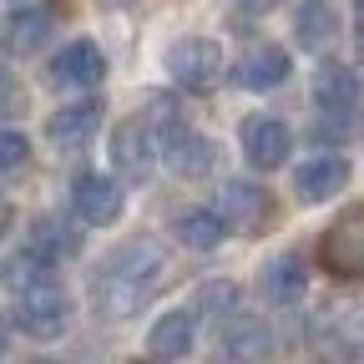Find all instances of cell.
Instances as JSON below:
<instances>
[{"label": "cell", "instance_id": "d4e9b609", "mask_svg": "<svg viewBox=\"0 0 364 364\" xmlns=\"http://www.w3.org/2000/svg\"><path fill=\"white\" fill-rule=\"evenodd\" d=\"M11 112H21V91H16V81L6 76V66H0V117H11Z\"/></svg>", "mask_w": 364, "mask_h": 364}, {"label": "cell", "instance_id": "9c48e42d", "mask_svg": "<svg viewBox=\"0 0 364 364\" xmlns=\"http://www.w3.org/2000/svg\"><path fill=\"white\" fill-rule=\"evenodd\" d=\"M127 208V193H122V182L107 177V172H76L71 182V213L91 228H112Z\"/></svg>", "mask_w": 364, "mask_h": 364}, {"label": "cell", "instance_id": "6da1fadb", "mask_svg": "<svg viewBox=\"0 0 364 364\" xmlns=\"http://www.w3.org/2000/svg\"><path fill=\"white\" fill-rule=\"evenodd\" d=\"M162 279H167V248L157 238H132L112 248L107 263L91 273V304L102 318H132Z\"/></svg>", "mask_w": 364, "mask_h": 364}, {"label": "cell", "instance_id": "52a82bcc", "mask_svg": "<svg viewBox=\"0 0 364 364\" xmlns=\"http://www.w3.org/2000/svg\"><path fill=\"white\" fill-rule=\"evenodd\" d=\"M162 162H167V172L182 177V182H203V177H213V167H218V147H213V136H203L198 127L172 122V127L162 132Z\"/></svg>", "mask_w": 364, "mask_h": 364}, {"label": "cell", "instance_id": "e0dca14e", "mask_svg": "<svg viewBox=\"0 0 364 364\" xmlns=\"http://www.w3.org/2000/svg\"><path fill=\"white\" fill-rule=\"evenodd\" d=\"M314 102L329 122H349L354 107H359V76L349 66H324L314 76Z\"/></svg>", "mask_w": 364, "mask_h": 364}, {"label": "cell", "instance_id": "8fae6325", "mask_svg": "<svg viewBox=\"0 0 364 364\" xmlns=\"http://www.w3.org/2000/svg\"><path fill=\"white\" fill-rule=\"evenodd\" d=\"M102 122H107V107L97 97L66 102V107H56L51 117H46V136H51V147H61V152H81L91 136L102 132Z\"/></svg>", "mask_w": 364, "mask_h": 364}, {"label": "cell", "instance_id": "7402d4cb", "mask_svg": "<svg viewBox=\"0 0 364 364\" xmlns=\"http://www.w3.org/2000/svg\"><path fill=\"white\" fill-rule=\"evenodd\" d=\"M56 263L51 258H41L31 243H21L6 263H0V284H6L11 294H21V289H31V284H46V273H51Z\"/></svg>", "mask_w": 364, "mask_h": 364}, {"label": "cell", "instance_id": "4316f807", "mask_svg": "<svg viewBox=\"0 0 364 364\" xmlns=\"http://www.w3.org/2000/svg\"><path fill=\"white\" fill-rule=\"evenodd\" d=\"M268 6H279V0H243V11H268Z\"/></svg>", "mask_w": 364, "mask_h": 364}, {"label": "cell", "instance_id": "30bf717a", "mask_svg": "<svg viewBox=\"0 0 364 364\" xmlns=\"http://www.w3.org/2000/svg\"><path fill=\"white\" fill-rule=\"evenodd\" d=\"M46 76H51V86H76V91H91L107 81V56L97 41H66L61 51L51 56V66H46Z\"/></svg>", "mask_w": 364, "mask_h": 364}, {"label": "cell", "instance_id": "5bb4252c", "mask_svg": "<svg viewBox=\"0 0 364 364\" xmlns=\"http://www.w3.org/2000/svg\"><path fill=\"white\" fill-rule=\"evenodd\" d=\"M51 41V11L46 6H16L0 21V51L6 56H36Z\"/></svg>", "mask_w": 364, "mask_h": 364}, {"label": "cell", "instance_id": "ba28073f", "mask_svg": "<svg viewBox=\"0 0 364 364\" xmlns=\"http://www.w3.org/2000/svg\"><path fill=\"white\" fill-rule=\"evenodd\" d=\"M318 263H324L334 279H364V208L344 213L334 228H324V238H318Z\"/></svg>", "mask_w": 364, "mask_h": 364}, {"label": "cell", "instance_id": "7c38bea8", "mask_svg": "<svg viewBox=\"0 0 364 364\" xmlns=\"http://www.w3.org/2000/svg\"><path fill=\"white\" fill-rule=\"evenodd\" d=\"M344 188H349V162L334 157V152H318V157H309V162L294 167V198L309 203V208L339 198Z\"/></svg>", "mask_w": 364, "mask_h": 364}, {"label": "cell", "instance_id": "2e32d148", "mask_svg": "<svg viewBox=\"0 0 364 364\" xmlns=\"http://www.w3.org/2000/svg\"><path fill=\"white\" fill-rule=\"evenodd\" d=\"M289 71H294V56L284 46H253V51L233 66V81L243 91H268V86H284Z\"/></svg>", "mask_w": 364, "mask_h": 364}, {"label": "cell", "instance_id": "9a60e30c", "mask_svg": "<svg viewBox=\"0 0 364 364\" xmlns=\"http://www.w3.org/2000/svg\"><path fill=\"white\" fill-rule=\"evenodd\" d=\"M193 334H198V309H167L147 329V354L152 359H188L193 354Z\"/></svg>", "mask_w": 364, "mask_h": 364}, {"label": "cell", "instance_id": "44dd1931", "mask_svg": "<svg viewBox=\"0 0 364 364\" xmlns=\"http://www.w3.org/2000/svg\"><path fill=\"white\" fill-rule=\"evenodd\" d=\"M218 354L223 359H263V354H273V334L263 318H233V324H223Z\"/></svg>", "mask_w": 364, "mask_h": 364}, {"label": "cell", "instance_id": "ac0fdd59", "mask_svg": "<svg viewBox=\"0 0 364 364\" xmlns=\"http://www.w3.org/2000/svg\"><path fill=\"white\" fill-rule=\"evenodd\" d=\"M172 233H177V243H188L198 253H213L228 233H233V228H228V218L218 208H182L172 218Z\"/></svg>", "mask_w": 364, "mask_h": 364}, {"label": "cell", "instance_id": "cb8c5ba5", "mask_svg": "<svg viewBox=\"0 0 364 364\" xmlns=\"http://www.w3.org/2000/svg\"><path fill=\"white\" fill-rule=\"evenodd\" d=\"M31 157V136L16 132V127H0V172H11Z\"/></svg>", "mask_w": 364, "mask_h": 364}, {"label": "cell", "instance_id": "4fadbf2b", "mask_svg": "<svg viewBox=\"0 0 364 364\" xmlns=\"http://www.w3.org/2000/svg\"><path fill=\"white\" fill-rule=\"evenodd\" d=\"M258 294L273 304V309H289L309 294V258L304 253H279L258 268Z\"/></svg>", "mask_w": 364, "mask_h": 364}, {"label": "cell", "instance_id": "d6986e66", "mask_svg": "<svg viewBox=\"0 0 364 364\" xmlns=\"http://www.w3.org/2000/svg\"><path fill=\"white\" fill-rule=\"evenodd\" d=\"M26 243L41 253V258H51V263H71L81 253V228H71L66 218H36L26 228Z\"/></svg>", "mask_w": 364, "mask_h": 364}, {"label": "cell", "instance_id": "8992f818", "mask_svg": "<svg viewBox=\"0 0 364 364\" xmlns=\"http://www.w3.org/2000/svg\"><path fill=\"white\" fill-rule=\"evenodd\" d=\"M238 142H243V157L253 172H279L294 152V132L284 117H268V112H253L238 122Z\"/></svg>", "mask_w": 364, "mask_h": 364}, {"label": "cell", "instance_id": "277c9868", "mask_svg": "<svg viewBox=\"0 0 364 364\" xmlns=\"http://www.w3.org/2000/svg\"><path fill=\"white\" fill-rule=\"evenodd\" d=\"M107 152H112V172H117V177L147 182L152 167H157V127H152V117L142 112V117L117 122L112 136H107Z\"/></svg>", "mask_w": 364, "mask_h": 364}, {"label": "cell", "instance_id": "7a4b0ae2", "mask_svg": "<svg viewBox=\"0 0 364 364\" xmlns=\"http://www.w3.org/2000/svg\"><path fill=\"white\" fill-rule=\"evenodd\" d=\"M167 76L182 86V91H213L218 81H223V71H228V56H223V46L213 41V36H177L172 46H167Z\"/></svg>", "mask_w": 364, "mask_h": 364}, {"label": "cell", "instance_id": "ffe728a7", "mask_svg": "<svg viewBox=\"0 0 364 364\" xmlns=\"http://www.w3.org/2000/svg\"><path fill=\"white\" fill-rule=\"evenodd\" d=\"M339 36V16L329 0H299V11H294V41L309 46V51H324V46H334Z\"/></svg>", "mask_w": 364, "mask_h": 364}, {"label": "cell", "instance_id": "603a6c76", "mask_svg": "<svg viewBox=\"0 0 364 364\" xmlns=\"http://www.w3.org/2000/svg\"><path fill=\"white\" fill-rule=\"evenodd\" d=\"M193 309L208 314V318L233 314V309H238V284H233V279H203V284L193 289Z\"/></svg>", "mask_w": 364, "mask_h": 364}, {"label": "cell", "instance_id": "5b68a950", "mask_svg": "<svg viewBox=\"0 0 364 364\" xmlns=\"http://www.w3.org/2000/svg\"><path fill=\"white\" fill-rule=\"evenodd\" d=\"M71 324V294L61 289V284H31V289H21L16 294V329L26 334V339H56L61 329Z\"/></svg>", "mask_w": 364, "mask_h": 364}, {"label": "cell", "instance_id": "83f0119b", "mask_svg": "<svg viewBox=\"0 0 364 364\" xmlns=\"http://www.w3.org/2000/svg\"><path fill=\"white\" fill-rule=\"evenodd\" d=\"M354 26H359V36H364V0H354Z\"/></svg>", "mask_w": 364, "mask_h": 364}, {"label": "cell", "instance_id": "484cf974", "mask_svg": "<svg viewBox=\"0 0 364 364\" xmlns=\"http://www.w3.org/2000/svg\"><path fill=\"white\" fill-rule=\"evenodd\" d=\"M11 218H16V213H11V203H0V238L11 233Z\"/></svg>", "mask_w": 364, "mask_h": 364}, {"label": "cell", "instance_id": "3957f363", "mask_svg": "<svg viewBox=\"0 0 364 364\" xmlns=\"http://www.w3.org/2000/svg\"><path fill=\"white\" fill-rule=\"evenodd\" d=\"M218 213L228 218V228L243 238L263 233V228L279 223V198H273L258 177H228L218 188Z\"/></svg>", "mask_w": 364, "mask_h": 364}, {"label": "cell", "instance_id": "f1b7e54d", "mask_svg": "<svg viewBox=\"0 0 364 364\" xmlns=\"http://www.w3.org/2000/svg\"><path fill=\"white\" fill-rule=\"evenodd\" d=\"M11 349V329H6V318H0V354Z\"/></svg>", "mask_w": 364, "mask_h": 364}]
</instances>
